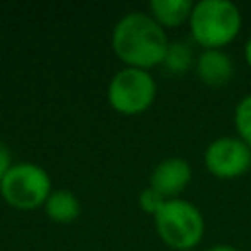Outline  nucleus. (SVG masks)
Masks as SVG:
<instances>
[{
  "label": "nucleus",
  "instance_id": "1",
  "mask_svg": "<svg viewBox=\"0 0 251 251\" xmlns=\"http://www.w3.org/2000/svg\"><path fill=\"white\" fill-rule=\"evenodd\" d=\"M167 31L149 12L131 10L120 16L110 33V47L124 67L151 71L165 61L169 49Z\"/></svg>",
  "mask_w": 251,
  "mask_h": 251
},
{
  "label": "nucleus",
  "instance_id": "2",
  "mask_svg": "<svg viewBox=\"0 0 251 251\" xmlns=\"http://www.w3.org/2000/svg\"><path fill=\"white\" fill-rule=\"evenodd\" d=\"M192 41L202 49H224L237 39L243 16L231 0H198L188 18Z\"/></svg>",
  "mask_w": 251,
  "mask_h": 251
},
{
  "label": "nucleus",
  "instance_id": "3",
  "mask_svg": "<svg viewBox=\"0 0 251 251\" xmlns=\"http://www.w3.org/2000/svg\"><path fill=\"white\" fill-rule=\"evenodd\" d=\"M153 224L159 239L173 251H192L200 245L206 231L202 212L182 196L165 200L161 210L153 216Z\"/></svg>",
  "mask_w": 251,
  "mask_h": 251
},
{
  "label": "nucleus",
  "instance_id": "4",
  "mask_svg": "<svg viewBox=\"0 0 251 251\" xmlns=\"http://www.w3.org/2000/svg\"><path fill=\"white\" fill-rule=\"evenodd\" d=\"M53 192V180L49 173L31 161L14 163L0 182L2 200L20 212H31L43 208Z\"/></svg>",
  "mask_w": 251,
  "mask_h": 251
},
{
  "label": "nucleus",
  "instance_id": "5",
  "mask_svg": "<svg viewBox=\"0 0 251 251\" xmlns=\"http://www.w3.org/2000/svg\"><path fill=\"white\" fill-rule=\"evenodd\" d=\"M157 98V80L151 71L122 67L106 86V100L110 108L122 116L145 114Z\"/></svg>",
  "mask_w": 251,
  "mask_h": 251
},
{
  "label": "nucleus",
  "instance_id": "6",
  "mask_svg": "<svg viewBox=\"0 0 251 251\" xmlns=\"http://www.w3.org/2000/svg\"><path fill=\"white\" fill-rule=\"evenodd\" d=\"M202 161L212 176L233 180L249 173L251 147L237 135H220L206 145Z\"/></svg>",
  "mask_w": 251,
  "mask_h": 251
},
{
  "label": "nucleus",
  "instance_id": "7",
  "mask_svg": "<svg viewBox=\"0 0 251 251\" xmlns=\"http://www.w3.org/2000/svg\"><path fill=\"white\" fill-rule=\"evenodd\" d=\"M192 180V167L182 157H165L161 159L149 176V186L157 190L165 200L180 198L186 186Z\"/></svg>",
  "mask_w": 251,
  "mask_h": 251
},
{
  "label": "nucleus",
  "instance_id": "8",
  "mask_svg": "<svg viewBox=\"0 0 251 251\" xmlns=\"http://www.w3.org/2000/svg\"><path fill=\"white\" fill-rule=\"evenodd\" d=\"M194 73L206 86H224L233 78V59L224 49H202L196 55Z\"/></svg>",
  "mask_w": 251,
  "mask_h": 251
},
{
  "label": "nucleus",
  "instance_id": "9",
  "mask_svg": "<svg viewBox=\"0 0 251 251\" xmlns=\"http://www.w3.org/2000/svg\"><path fill=\"white\" fill-rule=\"evenodd\" d=\"M43 212L55 224H71L80 216L82 204L75 192L67 188H53L47 202L43 204Z\"/></svg>",
  "mask_w": 251,
  "mask_h": 251
},
{
  "label": "nucleus",
  "instance_id": "10",
  "mask_svg": "<svg viewBox=\"0 0 251 251\" xmlns=\"http://www.w3.org/2000/svg\"><path fill=\"white\" fill-rule=\"evenodd\" d=\"M192 8L194 2L190 0H151L147 12L163 29H167L188 24Z\"/></svg>",
  "mask_w": 251,
  "mask_h": 251
},
{
  "label": "nucleus",
  "instance_id": "11",
  "mask_svg": "<svg viewBox=\"0 0 251 251\" xmlns=\"http://www.w3.org/2000/svg\"><path fill=\"white\" fill-rule=\"evenodd\" d=\"M196 63V55L190 43L186 41H171L169 49L165 53V61L163 67L167 69V73L171 75H184L190 69H194Z\"/></svg>",
  "mask_w": 251,
  "mask_h": 251
},
{
  "label": "nucleus",
  "instance_id": "12",
  "mask_svg": "<svg viewBox=\"0 0 251 251\" xmlns=\"http://www.w3.org/2000/svg\"><path fill=\"white\" fill-rule=\"evenodd\" d=\"M233 127L235 135L251 147V92L239 98L233 108Z\"/></svg>",
  "mask_w": 251,
  "mask_h": 251
},
{
  "label": "nucleus",
  "instance_id": "13",
  "mask_svg": "<svg viewBox=\"0 0 251 251\" xmlns=\"http://www.w3.org/2000/svg\"><path fill=\"white\" fill-rule=\"evenodd\" d=\"M137 202H139V208H141L145 214L155 216V214L161 210V206L165 204V198H163L157 190H153L151 186H147V188H143V190L139 192Z\"/></svg>",
  "mask_w": 251,
  "mask_h": 251
},
{
  "label": "nucleus",
  "instance_id": "14",
  "mask_svg": "<svg viewBox=\"0 0 251 251\" xmlns=\"http://www.w3.org/2000/svg\"><path fill=\"white\" fill-rule=\"evenodd\" d=\"M12 165H14V163H12V153H10L8 145L0 139V182H2V178L6 176V173L10 171Z\"/></svg>",
  "mask_w": 251,
  "mask_h": 251
},
{
  "label": "nucleus",
  "instance_id": "15",
  "mask_svg": "<svg viewBox=\"0 0 251 251\" xmlns=\"http://www.w3.org/2000/svg\"><path fill=\"white\" fill-rule=\"evenodd\" d=\"M243 59H245L247 67L251 69V33L247 35V39H245V45H243Z\"/></svg>",
  "mask_w": 251,
  "mask_h": 251
},
{
  "label": "nucleus",
  "instance_id": "16",
  "mask_svg": "<svg viewBox=\"0 0 251 251\" xmlns=\"http://www.w3.org/2000/svg\"><path fill=\"white\" fill-rule=\"evenodd\" d=\"M204 251H239V249L229 245V243H216V245H212V247H208Z\"/></svg>",
  "mask_w": 251,
  "mask_h": 251
}]
</instances>
